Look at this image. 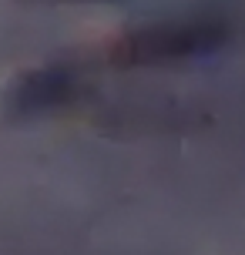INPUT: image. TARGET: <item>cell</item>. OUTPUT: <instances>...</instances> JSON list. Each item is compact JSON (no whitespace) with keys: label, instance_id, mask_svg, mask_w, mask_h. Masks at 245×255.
Instances as JSON below:
<instances>
[{"label":"cell","instance_id":"6da1fadb","mask_svg":"<svg viewBox=\"0 0 245 255\" xmlns=\"http://www.w3.org/2000/svg\"><path fill=\"white\" fill-rule=\"evenodd\" d=\"M232 40V20L219 10L168 17L155 24L134 27L108 47L115 67H155V64L208 57Z\"/></svg>","mask_w":245,"mask_h":255},{"label":"cell","instance_id":"7a4b0ae2","mask_svg":"<svg viewBox=\"0 0 245 255\" xmlns=\"http://www.w3.org/2000/svg\"><path fill=\"white\" fill-rule=\"evenodd\" d=\"M78 98V74L64 64H44L20 74L7 91V115L10 118H37L57 111Z\"/></svg>","mask_w":245,"mask_h":255}]
</instances>
